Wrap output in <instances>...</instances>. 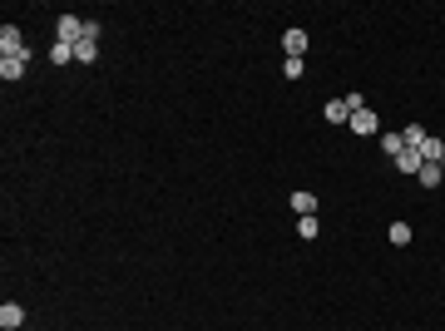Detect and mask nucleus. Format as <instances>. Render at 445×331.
<instances>
[{"label":"nucleus","mask_w":445,"mask_h":331,"mask_svg":"<svg viewBox=\"0 0 445 331\" xmlns=\"http://www.w3.org/2000/svg\"><path fill=\"white\" fill-rule=\"evenodd\" d=\"M421 158H426V163H441V168H445V143H441V139H426V143H421Z\"/></svg>","instance_id":"1a4fd4ad"},{"label":"nucleus","mask_w":445,"mask_h":331,"mask_svg":"<svg viewBox=\"0 0 445 331\" xmlns=\"http://www.w3.org/2000/svg\"><path fill=\"white\" fill-rule=\"evenodd\" d=\"M421 168H426L421 148H401V153H396V173H421Z\"/></svg>","instance_id":"39448f33"},{"label":"nucleus","mask_w":445,"mask_h":331,"mask_svg":"<svg viewBox=\"0 0 445 331\" xmlns=\"http://www.w3.org/2000/svg\"><path fill=\"white\" fill-rule=\"evenodd\" d=\"M0 55H30V50H25L20 25H0Z\"/></svg>","instance_id":"f257e3e1"},{"label":"nucleus","mask_w":445,"mask_h":331,"mask_svg":"<svg viewBox=\"0 0 445 331\" xmlns=\"http://www.w3.org/2000/svg\"><path fill=\"white\" fill-rule=\"evenodd\" d=\"M70 60H75V45L55 40V45H50V65H70Z\"/></svg>","instance_id":"9b49d317"},{"label":"nucleus","mask_w":445,"mask_h":331,"mask_svg":"<svg viewBox=\"0 0 445 331\" xmlns=\"http://www.w3.org/2000/svg\"><path fill=\"white\" fill-rule=\"evenodd\" d=\"M391 242L406 247V242H411V222H391Z\"/></svg>","instance_id":"dca6fc26"},{"label":"nucleus","mask_w":445,"mask_h":331,"mask_svg":"<svg viewBox=\"0 0 445 331\" xmlns=\"http://www.w3.org/2000/svg\"><path fill=\"white\" fill-rule=\"evenodd\" d=\"M20 75H25V55H0V80L15 85Z\"/></svg>","instance_id":"20e7f679"},{"label":"nucleus","mask_w":445,"mask_h":331,"mask_svg":"<svg viewBox=\"0 0 445 331\" xmlns=\"http://www.w3.org/2000/svg\"><path fill=\"white\" fill-rule=\"evenodd\" d=\"M401 139H406V148H421V143H426L431 134H426L421 124H406V129H401Z\"/></svg>","instance_id":"f8f14e48"},{"label":"nucleus","mask_w":445,"mask_h":331,"mask_svg":"<svg viewBox=\"0 0 445 331\" xmlns=\"http://www.w3.org/2000/svg\"><path fill=\"white\" fill-rule=\"evenodd\" d=\"M0 327L20 331V327H25V307H20V302H5V307H0Z\"/></svg>","instance_id":"0eeeda50"},{"label":"nucleus","mask_w":445,"mask_h":331,"mask_svg":"<svg viewBox=\"0 0 445 331\" xmlns=\"http://www.w3.org/2000/svg\"><path fill=\"white\" fill-rule=\"evenodd\" d=\"M307 45H312V40H307V30H287V35H282L287 60H302V55H307Z\"/></svg>","instance_id":"7ed1b4c3"},{"label":"nucleus","mask_w":445,"mask_h":331,"mask_svg":"<svg viewBox=\"0 0 445 331\" xmlns=\"http://www.w3.org/2000/svg\"><path fill=\"white\" fill-rule=\"evenodd\" d=\"M292 213H297V218H312V213H317V198H312V193H292Z\"/></svg>","instance_id":"9d476101"},{"label":"nucleus","mask_w":445,"mask_h":331,"mask_svg":"<svg viewBox=\"0 0 445 331\" xmlns=\"http://www.w3.org/2000/svg\"><path fill=\"white\" fill-rule=\"evenodd\" d=\"M302 70H307L302 60H282V75H287V80H302Z\"/></svg>","instance_id":"f3484780"},{"label":"nucleus","mask_w":445,"mask_h":331,"mask_svg":"<svg viewBox=\"0 0 445 331\" xmlns=\"http://www.w3.org/2000/svg\"><path fill=\"white\" fill-rule=\"evenodd\" d=\"M75 60H80V65H95V60H100V40H90V35H85V40L75 45Z\"/></svg>","instance_id":"6e6552de"},{"label":"nucleus","mask_w":445,"mask_h":331,"mask_svg":"<svg viewBox=\"0 0 445 331\" xmlns=\"http://www.w3.org/2000/svg\"><path fill=\"white\" fill-rule=\"evenodd\" d=\"M346 129H351V134H376V129H381V119H376L371 109H356V114H351V124H346Z\"/></svg>","instance_id":"423d86ee"},{"label":"nucleus","mask_w":445,"mask_h":331,"mask_svg":"<svg viewBox=\"0 0 445 331\" xmlns=\"http://www.w3.org/2000/svg\"><path fill=\"white\" fill-rule=\"evenodd\" d=\"M381 148H386V153H391V158H396V153H401V148H406V139H401V134H381Z\"/></svg>","instance_id":"2eb2a0df"},{"label":"nucleus","mask_w":445,"mask_h":331,"mask_svg":"<svg viewBox=\"0 0 445 331\" xmlns=\"http://www.w3.org/2000/svg\"><path fill=\"white\" fill-rule=\"evenodd\" d=\"M416 178H421V183H426V188H441L445 168H441V163H426V168H421V173H416Z\"/></svg>","instance_id":"ddd939ff"},{"label":"nucleus","mask_w":445,"mask_h":331,"mask_svg":"<svg viewBox=\"0 0 445 331\" xmlns=\"http://www.w3.org/2000/svg\"><path fill=\"white\" fill-rule=\"evenodd\" d=\"M297 232H302V237H307V242H312V237H317V232H322V222H317V213H312V218H297Z\"/></svg>","instance_id":"4468645a"},{"label":"nucleus","mask_w":445,"mask_h":331,"mask_svg":"<svg viewBox=\"0 0 445 331\" xmlns=\"http://www.w3.org/2000/svg\"><path fill=\"white\" fill-rule=\"evenodd\" d=\"M60 40H65V45H80V40H85V20H80V15H60Z\"/></svg>","instance_id":"f03ea898"}]
</instances>
